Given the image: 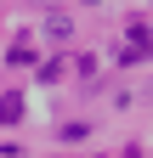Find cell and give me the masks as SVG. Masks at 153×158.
Segmentation results:
<instances>
[{
	"label": "cell",
	"instance_id": "6da1fadb",
	"mask_svg": "<svg viewBox=\"0 0 153 158\" xmlns=\"http://www.w3.org/2000/svg\"><path fill=\"white\" fill-rule=\"evenodd\" d=\"M46 34H51V40H68V34H74V17H68V11H51V17H46Z\"/></svg>",
	"mask_w": 153,
	"mask_h": 158
},
{
	"label": "cell",
	"instance_id": "7a4b0ae2",
	"mask_svg": "<svg viewBox=\"0 0 153 158\" xmlns=\"http://www.w3.org/2000/svg\"><path fill=\"white\" fill-rule=\"evenodd\" d=\"M23 118V96H0V124H17Z\"/></svg>",
	"mask_w": 153,
	"mask_h": 158
}]
</instances>
